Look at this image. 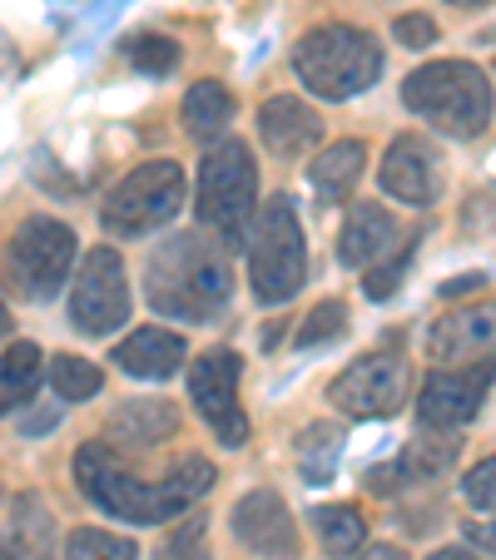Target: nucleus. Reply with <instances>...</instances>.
Returning <instances> with one entry per match:
<instances>
[{
	"label": "nucleus",
	"mask_w": 496,
	"mask_h": 560,
	"mask_svg": "<svg viewBox=\"0 0 496 560\" xmlns=\"http://www.w3.org/2000/svg\"><path fill=\"white\" fill-rule=\"evenodd\" d=\"M74 481H80V497L105 516L159 526V521H174L180 511H189L214 487V466L204 456H184L164 471V481H139L109 442H85L74 452Z\"/></svg>",
	"instance_id": "1"
},
{
	"label": "nucleus",
	"mask_w": 496,
	"mask_h": 560,
	"mask_svg": "<svg viewBox=\"0 0 496 560\" xmlns=\"http://www.w3.org/2000/svg\"><path fill=\"white\" fill-rule=\"evenodd\" d=\"M233 278L204 233H170L145 264V298L174 323H214L229 307Z\"/></svg>",
	"instance_id": "2"
},
{
	"label": "nucleus",
	"mask_w": 496,
	"mask_h": 560,
	"mask_svg": "<svg viewBox=\"0 0 496 560\" xmlns=\"http://www.w3.org/2000/svg\"><path fill=\"white\" fill-rule=\"evenodd\" d=\"M402 105L437 135L476 139L492 125V80L472 60H427L402 80Z\"/></svg>",
	"instance_id": "3"
},
{
	"label": "nucleus",
	"mask_w": 496,
	"mask_h": 560,
	"mask_svg": "<svg viewBox=\"0 0 496 560\" xmlns=\"http://www.w3.org/2000/svg\"><path fill=\"white\" fill-rule=\"evenodd\" d=\"M293 74L298 85L313 90L318 100H353L378 85L382 50L368 31L348 21H323L293 45Z\"/></svg>",
	"instance_id": "4"
},
{
	"label": "nucleus",
	"mask_w": 496,
	"mask_h": 560,
	"mask_svg": "<svg viewBox=\"0 0 496 560\" xmlns=\"http://www.w3.org/2000/svg\"><path fill=\"white\" fill-rule=\"evenodd\" d=\"M204 229H219L229 248H243L258 223V164L243 139H219L199 164V199H194Z\"/></svg>",
	"instance_id": "5"
},
{
	"label": "nucleus",
	"mask_w": 496,
	"mask_h": 560,
	"mask_svg": "<svg viewBox=\"0 0 496 560\" xmlns=\"http://www.w3.org/2000/svg\"><path fill=\"white\" fill-rule=\"evenodd\" d=\"M249 288H254L258 307H284L288 298H298L308 278V244H303V223L298 209L274 194V199L258 209L254 238H249Z\"/></svg>",
	"instance_id": "6"
},
{
	"label": "nucleus",
	"mask_w": 496,
	"mask_h": 560,
	"mask_svg": "<svg viewBox=\"0 0 496 560\" xmlns=\"http://www.w3.org/2000/svg\"><path fill=\"white\" fill-rule=\"evenodd\" d=\"M184 209V170L174 159H149L139 170H129L100 203V223L115 238H139L164 223H174Z\"/></svg>",
	"instance_id": "7"
},
{
	"label": "nucleus",
	"mask_w": 496,
	"mask_h": 560,
	"mask_svg": "<svg viewBox=\"0 0 496 560\" xmlns=\"http://www.w3.org/2000/svg\"><path fill=\"white\" fill-rule=\"evenodd\" d=\"M11 288L31 303H50L74 268V229L50 213H31L11 233Z\"/></svg>",
	"instance_id": "8"
},
{
	"label": "nucleus",
	"mask_w": 496,
	"mask_h": 560,
	"mask_svg": "<svg viewBox=\"0 0 496 560\" xmlns=\"http://www.w3.org/2000/svg\"><path fill=\"white\" fill-rule=\"evenodd\" d=\"M129 323V278L119 248L100 244L80 258L70 283V328L85 338H109Z\"/></svg>",
	"instance_id": "9"
},
{
	"label": "nucleus",
	"mask_w": 496,
	"mask_h": 560,
	"mask_svg": "<svg viewBox=\"0 0 496 560\" xmlns=\"http://www.w3.org/2000/svg\"><path fill=\"white\" fill-rule=\"evenodd\" d=\"M239 377H243V358L233 348H209L199 362H189V402L199 407L209 432L229 452H239L249 442V417L239 407Z\"/></svg>",
	"instance_id": "10"
},
{
	"label": "nucleus",
	"mask_w": 496,
	"mask_h": 560,
	"mask_svg": "<svg viewBox=\"0 0 496 560\" xmlns=\"http://www.w3.org/2000/svg\"><path fill=\"white\" fill-rule=\"evenodd\" d=\"M407 362L397 358V352H362V358H353L348 368L333 377V387H327V397H333V407L348 417H392L402 412V402H407Z\"/></svg>",
	"instance_id": "11"
},
{
	"label": "nucleus",
	"mask_w": 496,
	"mask_h": 560,
	"mask_svg": "<svg viewBox=\"0 0 496 560\" xmlns=\"http://www.w3.org/2000/svg\"><path fill=\"white\" fill-rule=\"evenodd\" d=\"M492 382H496V358L427 372L423 392H417V422H423L427 432H457V427H466L482 412Z\"/></svg>",
	"instance_id": "12"
},
{
	"label": "nucleus",
	"mask_w": 496,
	"mask_h": 560,
	"mask_svg": "<svg viewBox=\"0 0 496 560\" xmlns=\"http://www.w3.org/2000/svg\"><path fill=\"white\" fill-rule=\"evenodd\" d=\"M233 536H239L243 550H254L264 560H298L303 540H298V521L293 511L284 506L274 487H258V491H243L233 501Z\"/></svg>",
	"instance_id": "13"
},
{
	"label": "nucleus",
	"mask_w": 496,
	"mask_h": 560,
	"mask_svg": "<svg viewBox=\"0 0 496 560\" xmlns=\"http://www.w3.org/2000/svg\"><path fill=\"white\" fill-rule=\"evenodd\" d=\"M378 184L407 209H432L442 194V154L423 135H397L378 164Z\"/></svg>",
	"instance_id": "14"
},
{
	"label": "nucleus",
	"mask_w": 496,
	"mask_h": 560,
	"mask_svg": "<svg viewBox=\"0 0 496 560\" xmlns=\"http://www.w3.org/2000/svg\"><path fill=\"white\" fill-rule=\"evenodd\" d=\"M427 358L447 362V368H466V362L496 358V303H472L442 313L427 332Z\"/></svg>",
	"instance_id": "15"
},
{
	"label": "nucleus",
	"mask_w": 496,
	"mask_h": 560,
	"mask_svg": "<svg viewBox=\"0 0 496 560\" xmlns=\"http://www.w3.org/2000/svg\"><path fill=\"white\" fill-rule=\"evenodd\" d=\"M392 244H402V229L382 203H353L338 233V264L343 268H378L392 254Z\"/></svg>",
	"instance_id": "16"
},
{
	"label": "nucleus",
	"mask_w": 496,
	"mask_h": 560,
	"mask_svg": "<svg viewBox=\"0 0 496 560\" xmlns=\"http://www.w3.org/2000/svg\"><path fill=\"white\" fill-rule=\"evenodd\" d=\"M258 139L274 149L278 159H298L323 139V119L313 105H303L298 95H274L258 109Z\"/></svg>",
	"instance_id": "17"
},
{
	"label": "nucleus",
	"mask_w": 496,
	"mask_h": 560,
	"mask_svg": "<svg viewBox=\"0 0 496 560\" xmlns=\"http://www.w3.org/2000/svg\"><path fill=\"white\" fill-rule=\"evenodd\" d=\"M184 358H189V348H184V338L170 328H139V332H129L125 342H115V352H109V362H115L125 377H139V382L174 377Z\"/></svg>",
	"instance_id": "18"
},
{
	"label": "nucleus",
	"mask_w": 496,
	"mask_h": 560,
	"mask_svg": "<svg viewBox=\"0 0 496 560\" xmlns=\"http://www.w3.org/2000/svg\"><path fill=\"white\" fill-rule=\"evenodd\" d=\"M452 456H457V442H412V446H402L392 462L368 466L362 481H368V491H378V497H392V491L412 487V481L442 476L447 466H452Z\"/></svg>",
	"instance_id": "19"
},
{
	"label": "nucleus",
	"mask_w": 496,
	"mask_h": 560,
	"mask_svg": "<svg viewBox=\"0 0 496 560\" xmlns=\"http://www.w3.org/2000/svg\"><path fill=\"white\" fill-rule=\"evenodd\" d=\"M180 432V407L164 397H129L109 412V436L125 446H159Z\"/></svg>",
	"instance_id": "20"
},
{
	"label": "nucleus",
	"mask_w": 496,
	"mask_h": 560,
	"mask_svg": "<svg viewBox=\"0 0 496 560\" xmlns=\"http://www.w3.org/2000/svg\"><path fill=\"white\" fill-rule=\"evenodd\" d=\"M362 164H368V149L358 139H338V144H327L323 154L308 164V184H313L318 203H343L353 194V184L362 179Z\"/></svg>",
	"instance_id": "21"
},
{
	"label": "nucleus",
	"mask_w": 496,
	"mask_h": 560,
	"mask_svg": "<svg viewBox=\"0 0 496 560\" xmlns=\"http://www.w3.org/2000/svg\"><path fill=\"white\" fill-rule=\"evenodd\" d=\"M343 456V427L338 422H308L298 432V471H303L308 487H327L333 471H338Z\"/></svg>",
	"instance_id": "22"
},
{
	"label": "nucleus",
	"mask_w": 496,
	"mask_h": 560,
	"mask_svg": "<svg viewBox=\"0 0 496 560\" xmlns=\"http://www.w3.org/2000/svg\"><path fill=\"white\" fill-rule=\"evenodd\" d=\"M233 119V95L219 85V80H199V85H189V95H184V129H189L194 139H219L223 125Z\"/></svg>",
	"instance_id": "23"
},
{
	"label": "nucleus",
	"mask_w": 496,
	"mask_h": 560,
	"mask_svg": "<svg viewBox=\"0 0 496 560\" xmlns=\"http://www.w3.org/2000/svg\"><path fill=\"white\" fill-rule=\"evenodd\" d=\"M313 530H318V540H323V550L333 560H353L362 550V536H368L362 511L348 506V501H338V506H318L313 511Z\"/></svg>",
	"instance_id": "24"
},
{
	"label": "nucleus",
	"mask_w": 496,
	"mask_h": 560,
	"mask_svg": "<svg viewBox=\"0 0 496 560\" xmlns=\"http://www.w3.org/2000/svg\"><path fill=\"white\" fill-rule=\"evenodd\" d=\"M35 382H41V348L35 342H11L5 362H0V402H5V412L31 407Z\"/></svg>",
	"instance_id": "25"
},
{
	"label": "nucleus",
	"mask_w": 496,
	"mask_h": 560,
	"mask_svg": "<svg viewBox=\"0 0 496 560\" xmlns=\"http://www.w3.org/2000/svg\"><path fill=\"white\" fill-rule=\"evenodd\" d=\"M50 387L60 402H90V397L105 387V372H100L90 358L60 352V358H50Z\"/></svg>",
	"instance_id": "26"
},
{
	"label": "nucleus",
	"mask_w": 496,
	"mask_h": 560,
	"mask_svg": "<svg viewBox=\"0 0 496 560\" xmlns=\"http://www.w3.org/2000/svg\"><path fill=\"white\" fill-rule=\"evenodd\" d=\"M65 560H139V546L129 536L100 526H74L65 536Z\"/></svg>",
	"instance_id": "27"
},
{
	"label": "nucleus",
	"mask_w": 496,
	"mask_h": 560,
	"mask_svg": "<svg viewBox=\"0 0 496 560\" xmlns=\"http://www.w3.org/2000/svg\"><path fill=\"white\" fill-rule=\"evenodd\" d=\"M125 60L135 65L139 74H170L174 65H180V40H170V35H129Z\"/></svg>",
	"instance_id": "28"
},
{
	"label": "nucleus",
	"mask_w": 496,
	"mask_h": 560,
	"mask_svg": "<svg viewBox=\"0 0 496 560\" xmlns=\"http://www.w3.org/2000/svg\"><path fill=\"white\" fill-rule=\"evenodd\" d=\"M343 328H348V307H343L338 298H327V303H318L313 313L303 317V328L293 332V342H298V348H318V342L338 338Z\"/></svg>",
	"instance_id": "29"
},
{
	"label": "nucleus",
	"mask_w": 496,
	"mask_h": 560,
	"mask_svg": "<svg viewBox=\"0 0 496 560\" xmlns=\"http://www.w3.org/2000/svg\"><path fill=\"white\" fill-rule=\"evenodd\" d=\"M159 560H209V521H180V530H170L164 546H159Z\"/></svg>",
	"instance_id": "30"
},
{
	"label": "nucleus",
	"mask_w": 496,
	"mask_h": 560,
	"mask_svg": "<svg viewBox=\"0 0 496 560\" xmlns=\"http://www.w3.org/2000/svg\"><path fill=\"white\" fill-rule=\"evenodd\" d=\"M412 254H417V238H407V244L397 248V254H388L378 268H368V283H362V293L372 298V303H388L392 293H397V283H402V273H407V264H412Z\"/></svg>",
	"instance_id": "31"
},
{
	"label": "nucleus",
	"mask_w": 496,
	"mask_h": 560,
	"mask_svg": "<svg viewBox=\"0 0 496 560\" xmlns=\"http://www.w3.org/2000/svg\"><path fill=\"white\" fill-rule=\"evenodd\" d=\"M462 497H466V506L492 511V516H496V456L476 462L472 471L462 476Z\"/></svg>",
	"instance_id": "32"
},
{
	"label": "nucleus",
	"mask_w": 496,
	"mask_h": 560,
	"mask_svg": "<svg viewBox=\"0 0 496 560\" xmlns=\"http://www.w3.org/2000/svg\"><path fill=\"white\" fill-rule=\"evenodd\" d=\"M392 35H397V45H407V50H427V45H437V21L432 15H397Z\"/></svg>",
	"instance_id": "33"
},
{
	"label": "nucleus",
	"mask_w": 496,
	"mask_h": 560,
	"mask_svg": "<svg viewBox=\"0 0 496 560\" xmlns=\"http://www.w3.org/2000/svg\"><path fill=\"white\" fill-rule=\"evenodd\" d=\"M50 427H60V397H55L50 407L21 412V432H25V436H41V432H50Z\"/></svg>",
	"instance_id": "34"
},
{
	"label": "nucleus",
	"mask_w": 496,
	"mask_h": 560,
	"mask_svg": "<svg viewBox=\"0 0 496 560\" xmlns=\"http://www.w3.org/2000/svg\"><path fill=\"white\" fill-rule=\"evenodd\" d=\"M466 546L486 550V556H496V516L492 521H466Z\"/></svg>",
	"instance_id": "35"
},
{
	"label": "nucleus",
	"mask_w": 496,
	"mask_h": 560,
	"mask_svg": "<svg viewBox=\"0 0 496 560\" xmlns=\"http://www.w3.org/2000/svg\"><path fill=\"white\" fill-rule=\"evenodd\" d=\"M486 278L482 273H462V278H452V283H442V298H457V293H472V288H482Z\"/></svg>",
	"instance_id": "36"
},
{
	"label": "nucleus",
	"mask_w": 496,
	"mask_h": 560,
	"mask_svg": "<svg viewBox=\"0 0 496 560\" xmlns=\"http://www.w3.org/2000/svg\"><path fill=\"white\" fill-rule=\"evenodd\" d=\"M358 560H402V550L397 546H372V550H362Z\"/></svg>",
	"instance_id": "37"
},
{
	"label": "nucleus",
	"mask_w": 496,
	"mask_h": 560,
	"mask_svg": "<svg viewBox=\"0 0 496 560\" xmlns=\"http://www.w3.org/2000/svg\"><path fill=\"white\" fill-rule=\"evenodd\" d=\"M427 560H476L472 550H457V546H447V550H432V556Z\"/></svg>",
	"instance_id": "38"
},
{
	"label": "nucleus",
	"mask_w": 496,
	"mask_h": 560,
	"mask_svg": "<svg viewBox=\"0 0 496 560\" xmlns=\"http://www.w3.org/2000/svg\"><path fill=\"white\" fill-rule=\"evenodd\" d=\"M447 5H462V11H482V5H492V0H447Z\"/></svg>",
	"instance_id": "39"
},
{
	"label": "nucleus",
	"mask_w": 496,
	"mask_h": 560,
	"mask_svg": "<svg viewBox=\"0 0 496 560\" xmlns=\"http://www.w3.org/2000/svg\"><path fill=\"white\" fill-rule=\"evenodd\" d=\"M5 560H25V550L15 546V540H5Z\"/></svg>",
	"instance_id": "40"
}]
</instances>
